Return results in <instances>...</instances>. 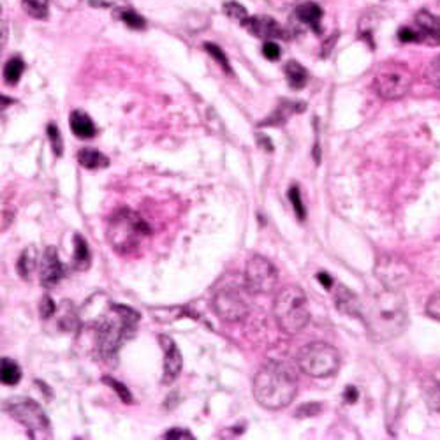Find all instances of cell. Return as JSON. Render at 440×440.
Here are the masks:
<instances>
[{
    "mask_svg": "<svg viewBox=\"0 0 440 440\" xmlns=\"http://www.w3.org/2000/svg\"><path fill=\"white\" fill-rule=\"evenodd\" d=\"M321 410H323V405L321 403H305L301 405L298 410H296L294 416L296 417H312V416H317V414H321Z\"/></svg>",
    "mask_w": 440,
    "mask_h": 440,
    "instance_id": "d590c367",
    "label": "cell"
},
{
    "mask_svg": "<svg viewBox=\"0 0 440 440\" xmlns=\"http://www.w3.org/2000/svg\"><path fill=\"white\" fill-rule=\"evenodd\" d=\"M78 162L79 166L87 169H101V168H106L110 164L106 155H103L101 152L94 148H83L78 152Z\"/></svg>",
    "mask_w": 440,
    "mask_h": 440,
    "instance_id": "7402d4cb",
    "label": "cell"
},
{
    "mask_svg": "<svg viewBox=\"0 0 440 440\" xmlns=\"http://www.w3.org/2000/svg\"><path fill=\"white\" fill-rule=\"evenodd\" d=\"M139 314L123 305H111L95 330V347L99 356L106 361L117 358L123 343L134 337L138 326Z\"/></svg>",
    "mask_w": 440,
    "mask_h": 440,
    "instance_id": "3957f363",
    "label": "cell"
},
{
    "mask_svg": "<svg viewBox=\"0 0 440 440\" xmlns=\"http://www.w3.org/2000/svg\"><path fill=\"white\" fill-rule=\"evenodd\" d=\"M425 394L430 409L440 412V379L432 377L425 382Z\"/></svg>",
    "mask_w": 440,
    "mask_h": 440,
    "instance_id": "4316f807",
    "label": "cell"
},
{
    "mask_svg": "<svg viewBox=\"0 0 440 440\" xmlns=\"http://www.w3.org/2000/svg\"><path fill=\"white\" fill-rule=\"evenodd\" d=\"M412 87V74L409 67L400 62H386L374 76V88L379 97L386 101H398L409 94Z\"/></svg>",
    "mask_w": 440,
    "mask_h": 440,
    "instance_id": "52a82bcc",
    "label": "cell"
},
{
    "mask_svg": "<svg viewBox=\"0 0 440 440\" xmlns=\"http://www.w3.org/2000/svg\"><path fill=\"white\" fill-rule=\"evenodd\" d=\"M52 317L57 319V328L63 333H69V331H76L78 330V315H76L74 307L71 303L63 301L59 308H57L55 314Z\"/></svg>",
    "mask_w": 440,
    "mask_h": 440,
    "instance_id": "d6986e66",
    "label": "cell"
},
{
    "mask_svg": "<svg viewBox=\"0 0 440 440\" xmlns=\"http://www.w3.org/2000/svg\"><path fill=\"white\" fill-rule=\"evenodd\" d=\"M6 410L20 421L21 425L28 430V435L32 439H43V437H52V425L50 419L44 414L43 407L32 398L14 397L6 401Z\"/></svg>",
    "mask_w": 440,
    "mask_h": 440,
    "instance_id": "ba28073f",
    "label": "cell"
},
{
    "mask_svg": "<svg viewBox=\"0 0 440 440\" xmlns=\"http://www.w3.org/2000/svg\"><path fill=\"white\" fill-rule=\"evenodd\" d=\"M213 310L222 321L236 323V321L245 319V315L250 310V305L241 289H238L236 286H228L222 287L213 298Z\"/></svg>",
    "mask_w": 440,
    "mask_h": 440,
    "instance_id": "30bf717a",
    "label": "cell"
},
{
    "mask_svg": "<svg viewBox=\"0 0 440 440\" xmlns=\"http://www.w3.org/2000/svg\"><path fill=\"white\" fill-rule=\"evenodd\" d=\"M426 312H428L430 317L440 321V291L435 292V294L428 299V303H426Z\"/></svg>",
    "mask_w": 440,
    "mask_h": 440,
    "instance_id": "8d00e7d4",
    "label": "cell"
},
{
    "mask_svg": "<svg viewBox=\"0 0 440 440\" xmlns=\"http://www.w3.org/2000/svg\"><path fill=\"white\" fill-rule=\"evenodd\" d=\"M305 110V104L303 103H289V101H282L279 104L275 111L272 113V117L261 122V126H282L283 122H287V118L291 117L296 111Z\"/></svg>",
    "mask_w": 440,
    "mask_h": 440,
    "instance_id": "44dd1931",
    "label": "cell"
},
{
    "mask_svg": "<svg viewBox=\"0 0 440 440\" xmlns=\"http://www.w3.org/2000/svg\"><path fill=\"white\" fill-rule=\"evenodd\" d=\"M428 79L432 81L433 87L440 88V55L433 59V62L428 67Z\"/></svg>",
    "mask_w": 440,
    "mask_h": 440,
    "instance_id": "74e56055",
    "label": "cell"
},
{
    "mask_svg": "<svg viewBox=\"0 0 440 440\" xmlns=\"http://www.w3.org/2000/svg\"><path fill=\"white\" fill-rule=\"evenodd\" d=\"M23 9L36 20H46L50 11V0H23Z\"/></svg>",
    "mask_w": 440,
    "mask_h": 440,
    "instance_id": "83f0119b",
    "label": "cell"
},
{
    "mask_svg": "<svg viewBox=\"0 0 440 440\" xmlns=\"http://www.w3.org/2000/svg\"><path fill=\"white\" fill-rule=\"evenodd\" d=\"M375 275L384 287L400 291L401 287L409 283L412 270L403 259L388 254V256L379 257L377 264H375Z\"/></svg>",
    "mask_w": 440,
    "mask_h": 440,
    "instance_id": "8fae6325",
    "label": "cell"
},
{
    "mask_svg": "<svg viewBox=\"0 0 440 440\" xmlns=\"http://www.w3.org/2000/svg\"><path fill=\"white\" fill-rule=\"evenodd\" d=\"M296 16L301 23L308 25L315 34H321V20H323V9L315 2H305L296 8Z\"/></svg>",
    "mask_w": 440,
    "mask_h": 440,
    "instance_id": "e0dca14e",
    "label": "cell"
},
{
    "mask_svg": "<svg viewBox=\"0 0 440 440\" xmlns=\"http://www.w3.org/2000/svg\"><path fill=\"white\" fill-rule=\"evenodd\" d=\"M334 305L340 312L347 315H359L361 312V299L350 292L346 286H338L334 292Z\"/></svg>",
    "mask_w": 440,
    "mask_h": 440,
    "instance_id": "2e32d148",
    "label": "cell"
},
{
    "mask_svg": "<svg viewBox=\"0 0 440 440\" xmlns=\"http://www.w3.org/2000/svg\"><path fill=\"white\" fill-rule=\"evenodd\" d=\"M289 201H291L292 208H294L296 217H298L299 220H305V217H307V210H305V205H303L298 185H292L291 189H289Z\"/></svg>",
    "mask_w": 440,
    "mask_h": 440,
    "instance_id": "4dcf8cb0",
    "label": "cell"
},
{
    "mask_svg": "<svg viewBox=\"0 0 440 440\" xmlns=\"http://www.w3.org/2000/svg\"><path fill=\"white\" fill-rule=\"evenodd\" d=\"M103 381L106 382V384H110V388H113L114 391H117L118 397H120V400H122L123 403H132V394L129 393V389H127L122 382L114 381V379L111 377H104Z\"/></svg>",
    "mask_w": 440,
    "mask_h": 440,
    "instance_id": "836d02e7",
    "label": "cell"
},
{
    "mask_svg": "<svg viewBox=\"0 0 440 440\" xmlns=\"http://www.w3.org/2000/svg\"><path fill=\"white\" fill-rule=\"evenodd\" d=\"M417 32V43L439 46L440 44V18L430 11H419L414 18Z\"/></svg>",
    "mask_w": 440,
    "mask_h": 440,
    "instance_id": "4fadbf2b",
    "label": "cell"
},
{
    "mask_svg": "<svg viewBox=\"0 0 440 440\" xmlns=\"http://www.w3.org/2000/svg\"><path fill=\"white\" fill-rule=\"evenodd\" d=\"M164 439H194V435L183 428H173L164 433Z\"/></svg>",
    "mask_w": 440,
    "mask_h": 440,
    "instance_id": "60d3db41",
    "label": "cell"
},
{
    "mask_svg": "<svg viewBox=\"0 0 440 440\" xmlns=\"http://www.w3.org/2000/svg\"><path fill=\"white\" fill-rule=\"evenodd\" d=\"M358 389L354 388V386H347L346 393H343V398H346L347 403H354V401L358 400Z\"/></svg>",
    "mask_w": 440,
    "mask_h": 440,
    "instance_id": "b9f144b4",
    "label": "cell"
},
{
    "mask_svg": "<svg viewBox=\"0 0 440 440\" xmlns=\"http://www.w3.org/2000/svg\"><path fill=\"white\" fill-rule=\"evenodd\" d=\"M243 27L250 32L252 36L261 37V39L272 41V39H286V32L270 16H248Z\"/></svg>",
    "mask_w": 440,
    "mask_h": 440,
    "instance_id": "5bb4252c",
    "label": "cell"
},
{
    "mask_svg": "<svg viewBox=\"0 0 440 440\" xmlns=\"http://www.w3.org/2000/svg\"><path fill=\"white\" fill-rule=\"evenodd\" d=\"M359 315L374 342H388L400 337L409 324V312L403 294L388 287L366 296L361 301Z\"/></svg>",
    "mask_w": 440,
    "mask_h": 440,
    "instance_id": "6da1fadb",
    "label": "cell"
},
{
    "mask_svg": "<svg viewBox=\"0 0 440 440\" xmlns=\"http://www.w3.org/2000/svg\"><path fill=\"white\" fill-rule=\"evenodd\" d=\"M280 46L277 43H273V41H266L263 46V55L266 57L268 60H272V62H275V60H279L280 57Z\"/></svg>",
    "mask_w": 440,
    "mask_h": 440,
    "instance_id": "f35d334b",
    "label": "cell"
},
{
    "mask_svg": "<svg viewBox=\"0 0 440 440\" xmlns=\"http://www.w3.org/2000/svg\"><path fill=\"white\" fill-rule=\"evenodd\" d=\"M92 8H111L113 0H88Z\"/></svg>",
    "mask_w": 440,
    "mask_h": 440,
    "instance_id": "ee69618b",
    "label": "cell"
},
{
    "mask_svg": "<svg viewBox=\"0 0 440 440\" xmlns=\"http://www.w3.org/2000/svg\"><path fill=\"white\" fill-rule=\"evenodd\" d=\"M398 39L401 43H417V32L412 27H401L398 30Z\"/></svg>",
    "mask_w": 440,
    "mask_h": 440,
    "instance_id": "ab89813d",
    "label": "cell"
},
{
    "mask_svg": "<svg viewBox=\"0 0 440 440\" xmlns=\"http://www.w3.org/2000/svg\"><path fill=\"white\" fill-rule=\"evenodd\" d=\"M25 71V62L20 59V57H12V59L8 60L4 67V78L9 85H16L20 81L21 74Z\"/></svg>",
    "mask_w": 440,
    "mask_h": 440,
    "instance_id": "484cf974",
    "label": "cell"
},
{
    "mask_svg": "<svg viewBox=\"0 0 440 440\" xmlns=\"http://www.w3.org/2000/svg\"><path fill=\"white\" fill-rule=\"evenodd\" d=\"M150 232H152L150 226L138 213L122 208L111 217L110 228H108V240L120 256H130L132 252L138 250L143 238L148 236Z\"/></svg>",
    "mask_w": 440,
    "mask_h": 440,
    "instance_id": "277c9868",
    "label": "cell"
},
{
    "mask_svg": "<svg viewBox=\"0 0 440 440\" xmlns=\"http://www.w3.org/2000/svg\"><path fill=\"white\" fill-rule=\"evenodd\" d=\"M37 263V252L34 247H27L23 252H21L20 259H18V264H16V272L20 273V277L23 280H30L32 272L36 268Z\"/></svg>",
    "mask_w": 440,
    "mask_h": 440,
    "instance_id": "603a6c76",
    "label": "cell"
},
{
    "mask_svg": "<svg viewBox=\"0 0 440 440\" xmlns=\"http://www.w3.org/2000/svg\"><path fill=\"white\" fill-rule=\"evenodd\" d=\"M317 280L321 283H323L324 287H326V289H331V286H333V279H331L330 275H328V273H324V272H321L317 275Z\"/></svg>",
    "mask_w": 440,
    "mask_h": 440,
    "instance_id": "7bdbcfd3",
    "label": "cell"
},
{
    "mask_svg": "<svg viewBox=\"0 0 440 440\" xmlns=\"http://www.w3.org/2000/svg\"><path fill=\"white\" fill-rule=\"evenodd\" d=\"M118 18H120L127 27L134 28V30H141L146 25L145 18H143L141 14H138L136 11H132V9H120V11H118Z\"/></svg>",
    "mask_w": 440,
    "mask_h": 440,
    "instance_id": "f546056e",
    "label": "cell"
},
{
    "mask_svg": "<svg viewBox=\"0 0 440 440\" xmlns=\"http://www.w3.org/2000/svg\"><path fill=\"white\" fill-rule=\"evenodd\" d=\"M90 266V250H88L87 241L81 236H74V268L76 270H88Z\"/></svg>",
    "mask_w": 440,
    "mask_h": 440,
    "instance_id": "d4e9b609",
    "label": "cell"
},
{
    "mask_svg": "<svg viewBox=\"0 0 440 440\" xmlns=\"http://www.w3.org/2000/svg\"><path fill=\"white\" fill-rule=\"evenodd\" d=\"M162 349H164V375H162V384H171L177 381L181 372V352L173 342V338L161 337Z\"/></svg>",
    "mask_w": 440,
    "mask_h": 440,
    "instance_id": "9a60e30c",
    "label": "cell"
},
{
    "mask_svg": "<svg viewBox=\"0 0 440 440\" xmlns=\"http://www.w3.org/2000/svg\"><path fill=\"white\" fill-rule=\"evenodd\" d=\"M0 379H2V382H4L6 386H14L20 382L21 379V368L18 366V363L12 361V359L9 358H2V361H0Z\"/></svg>",
    "mask_w": 440,
    "mask_h": 440,
    "instance_id": "cb8c5ba5",
    "label": "cell"
},
{
    "mask_svg": "<svg viewBox=\"0 0 440 440\" xmlns=\"http://www.w3.org/2000/svg\"><path fill=\"white\" fill-rule=\"evenodd\" d=\"M283 71H286V78L287 83H289V87L294 88V90H301L308 81V71L305 67L301 66L299 62L296 60H289L283 67Z\"/></svg>",
    "mask_w": 440,
    "mask_h": 440,
    "instance_id": "ffe728a7",
    "label": "cell"
},
{
    "mask_svg": "<svg viewBox=\"0 0 440 440\" xmlns=\"http://www.w3.org/2000/svg\"><path fill=\"white\" fill-rule=\"evenodd\" d=\"M296 361L301 372L310 377H331L340 368V352L330 343L312 342L299 350Z\"/></svg>",
    "mask_w": 440,
    "mask_h": 440,
    "instance_id": "8992f818",
    "label": "cell"
},
{
    "mask_svg": "<svg viewBox=\"0 0 440 440\" xmlns=\"http://www.w3.org/2000/svg\"><path fill=\"white\" fill-rule=\"evenodd\" d=\"M279 283V272L266 257L254 256L245 268V287L252 294H270Z\"/></svg>",
    "mask_w": 440,
    "mask_h": 440,
    "instance_id": "9c48e42d",
    "label": "cell"
},
{
    "mask_svg": "<svg viewBox=\"0 0 440 440\" xmlns=\"http://www.w3.org/2000/svg\"><path fill=\"white\" fill-rule=\"evenodd\" d=\"M48 136H50V141H52L53 154H55L57 157H60V155L63 154V141L57 123H50V126H48Z\"/></svg>",
    "mask_w": 440,
    "mask_h": 440,
    "instance_id": "1f68e13d",
    "label": "cell"
},
{
    "mask_svg": "<svg viewBox=\"0 0 440 440\" xmlns=\"http://www.w3.org/2000/svg\"><path fill=\"white\" fill-rule=\"evenodd\" d=\"M57 312L55 301L50 296H43L39 303V314L43 319H50Z\"/></svg>",
    "mask_w": 440,
    "mask_h": 440,
    "instance_id": "e575fe53",
    "label": "cell"
},
{
    "mask_svg": "<svg viewBox=\"0 0 440 440\" xmlns=\"http://www.w3.org/2000/svg\"><path fill=\"white\" fill-rule=\"evenodd\" d=\"M298 393V379L289 365L268 361L254 379V397L264 409L280 410L291 403Z\"/></svg>",
    "mask_w": 440,
    "mask_h": 440,
    "instance_id": "7a4b0ae2",
    "label": "cell"
},
{
    "mask_svg": "<svg viewBox=\"0 0 440 440\" xmlns=\"http://www.w3.org/2000/svg\"><path fill=\"white\" fill-rule=\"evenodd\" d=\"M273 314L280 330L287 334H296L310 321L307 294L301 287L287 286L277 294L273 303Z\"/></svg>",
    "mask_w": 440,
    "mask_h": 440,
    "instance_id": "5b68a950",
    "label": "cell"
},
{
    "mask_svg": "<svg viewBox=\"0 0 440 440\" xmlns=\"http://www.w3.org/2000/svg\"><path fill=\"white\" fill-rule=\"evenodd\" d=\"M205 50L210 53V55L213 57V59L217 60V62L220 63V67H222V69H224L226 72H231V66H229V62H228V57L224 55V52H222V50H220V48L217 46V44L206 43L205 44Z\"/></svg>",
    "mask_w": 440,
    "mask_h": 440,
    "instance_id": "d6a6232c",
    "label": "cell"
},
{
    "mask_svg": "<svg viewBox=\"0 0 440 440\" xmlns=\"http://www.w3.org/2000/svg\"><path fill=\"white\" fill-rule=\"evenodd\" d=\"M71 129L76 138L79 139H90L97 134V129H95L92 118L81 110H76L71 113Z\"/></svg>",
    "mask_w": 440,
    "mask_h": 440,
    "instance_id": "ac0fdd59",
    "label": "cell"
},
{
    "mask_svg": "<svg viewBox=\"0 0 440 440\" xmlns=\"http://www.w3.org/2000/svg\"><path fill=\"white\" fill-rule=\"evenodd\" d=\"M62 277L63 266L59 259V252H57V248L48 247L46 250H44L39 263L41 283H43V287H46V289H52V287H55L57 283L62 280Z\"/></svg>",
    "mask_w": 440,
    "mask_h": 440,
    "instance_id": "7c38bea8",
    "label": "cell"
},
{
    "mask_svg": "<svg viewBox=\"0 0 440 440\" xmlns=\"http://www.w3.org/2000/svg\"><path fill=\"white\" fill-rule=\"evenodd\" d=\"M222 11H224V14L228 16V18H231V20L238 21V23L241 25H243L248 18L247 9H245L241 4H238V2H234V0L226 2V4L222 6Z\"/></svg>",
    "mask_w": 440,
    "mask_h": 440,
    "instance_id": "f1b7e54d",
    "label": "cell"
}]
</instances>
